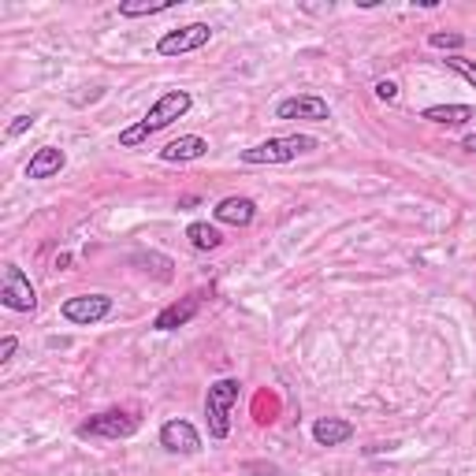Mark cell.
<instances>
[{
  "label": "cell",
  "instance_id": "10",
  "mask_svg": "<svg viewBox=\"0 0 476 476\" xmlns=\"http://www.w3.org/2000/svg\"><path fill=\"white\" fill-rule=\"evenodd\" d=\"M213 216H216V223H231V227H250V223H254V216H257V201H254V198H238V194H231V198L216 201Z\"/></svg>",
  "mask_w": 476,
  "mask_h": 476
},
{
  "label": "cell",
  "instance_id": "19",
  "mask_svg": "<svg viewBox=\"0 0 476 476\" xmlns=\"http://www.w3.org/2000/svg\"><path fill=\"white\" fill-rule=\"evenodd\" d=\"M428 45H432V49H454V52H458V49L465 45V34H458V30H447V34L435 30V34L428 37Z\"/></svg>",
  "mask_w": 476,
  "mask_h": 476
},
{
  "label": "cell",
  "instance_id": "17",
  "mask_svg": "<svg viewBox=\"0 0 476 476\" xmlns=\"http://www.w3.org/2000/svg\"><path fill=\"white\" fill-rule=\"evenodd\" d=\"M176 0H123L120 4V15L123 19H142V15H160V12H171Z\"/></svg>",
  "mask_w": 476,
  "mask_h": 476
},
{
  "label": "cell",
  "instance_id": "22",
  "mask_svg": "<svg viewBox=\"0 0 476 476\" xmlns=\"http://www.w3.org/2000/svg\"><path fill=\"white\" fill-rule=\"evenodd\" d=\"M15 350H19V339H15V335H4V339H0V361H12Z\"/></svg>",
  "mask_w": 476,
  "mask_h": 476
},
{
  "label": "cell",
  "instance_id": "5",
  "mask_svg": "<svg viewBox=\"0 0 476 476\" xmlns=\"http://www.w3.org/2000/svg\"><path fill=\"white\" fill-rule=\"evenodd\" d=\"M213 42V27L208 23H186L179 30H168L160 42H157V52L160 56H183V52H198Z\"/></svg>",
  "mask_w": 476,
  "mask_h": 476
},
{
  "label": "cell",
  "instance_id": "9",
  "mask_svg": "<svg viewBox=\"0 0 476 476\" xmlns=\"http://www.w3.org/2000/svg\"><path fill=\"white\" fill-rule=\"evenodd\" d=\"M160 447L171 450V454H198L201 450V432L190 421H183V417H176V421H164Z\"/></svg>",
  "mask_w": 476,
  "mask_h": 476
},
{
  "label": "cell",
  "instance_id": "24",
  "mask_svg": "<svg viewBox=\"0 0 476 476\" xmlns=\"http://www.w3.org/2000/svg\"><path fill=\"white\" fill-rule=\"evenodd\" d=\"M201 198H194V194H190V198H179V208H194Z\"/></svg>",
  "mask_w": 476,
  "mask_h": 476
},
{
  "label": "cell",
  "instance_id": "2",
  "mask_svg": "<svg viewBox=\"0 0 476 476\" xmlns=\"http://www.w3.org/2000/svg\"><path fill=\"white\" fill-rule=\"evenodd\" d=\"M238 394H242V384L235 376H223V379H216V384L208 387L205 421H208V435H213V440H227V435H231V410L238 402Z\"/></svg>",
  "mask_w": 476,
  "mask_h": 476
},
{
  "label": "cell",
  "instance_id": "4",
  "mask_svg": "<svg viewBox=\"0 0 476 476\" xmlns=\"http://www.w3.org/2000/svg\"><path fill=\"white\" fill-rule=\"evenodd\" d=\"M0 301L12 309V313H34L37 309V294L30 287L27 272L19 264H4V283H0Z\"/></svg>",
  "mask_w": 476,
  "mask_h": 476
},
{
  "label": "cell",
  "instance_id": "14",
  "mask_svg": "<svg viewBox=\"0 0 476 476\" xmlns=\"http://www.w3.org/2000/svg\"><path fill=\"white\" fill-rule=\"evenodd\" d=\"M205 153H208V142H205L201 135H183V138L168 142V145L160 149V160H168V164H186V160H198V157H205Z\"/></svg>",
  "mask_w": 476,
  "mask_h": 476
},
{
  "label": "cell",
  "instance_id": "1",
  "mask_svg": "<svg viewBox=\"0 0 476 476\" xmlns=\"http://www.w3.org/2000/svg\"><path fill=\"white\" fill-rule=\"evenodd\" d=\"M190 105H194V98H190L186 90H168V93H160L157 105L149 108L135 127L120 130V145H123V149H138V145H145L149 138L157 135V130H164V127H171L176 120H183L186 112H190Z\"/></svg>",
  "mask_w": 476,
  "mask_h": 476
},
{
  "label": "cell",
  "instance_id": "13",
  "mask_svg": "<svg viewBox=\"0 0 476 476\" xmlns=\"http://www.w3.org/2000/svg\"><path fill=\"white\" fill-rule=\"evenodd\" d=\"M313 440H316V447H342L354 440V425L342 421V417H320L313 425Z\"/></svg>",
  "mask_w": 476,
  "mask_h": 476
},
{
  "label": "cell",
  "instance_id": "7",
  "mask_svg": "<svg viewBox=\"0 0 476 476\" xmlns=\"http://www.w3.org/2000/svg\"><path fill=\"white\" fill-rule=\"evenodd\" d=\"M276 120H309V123H324L332 120V108L316 93H301V98H283L276 105Z\"/></svg>",
  "mask_w": 476,
  "mask_h": 476
},
{
  "label": "cell",
  "instance_id": "6",
  "mask_svg": "<svg viewBox=\"0 0 476 476\" xmlns=\"http://www.w3.org/2000/svg\"><path fill=\"white\" fill-rule=\"evenodd\" d=\"M135 432H138V421L120 410L98 413V417H90L86 425H79V435H90V440H127V435H135Z\"/></svg>",
  "mask_w": 476,
  "mask_h": 476
},
{
  "label": "cell",
  "instance_id": "15",
  "mask_svg": "<svg viewBox=\"0 0 476 476\" xmlns=\"http://www.w3.org/2000/svg\"><path fill=\"white\" fill-rule=\"evenodd\" d=\"M421 116L428 123H440V127H462L476 116V112H472V105H432V108L421 112Z\"/></svg>",
  "mask_w": 476,
  "mask_h": 476
},
{
  "label": "cell",
  "instance_id": "23",
  "mask_svg": "<svg viewBox=\"0 0 476 476\" xmlns=\"http://www.w3.org/2000/svg\"><path fill=\"white\" fill-rule=\"evenodd\" d=\"M462 149H465V153H476V135H465V142H462Z\"/></svg>",
  "mask_w": 476,
  "mask_h": 476
},
{
  "label": "cell",
  "instance_id": "20",
  "mask_svg": "<svg viewBox=\"0 0 476 476\" xmlns=\"http://www.w3.org/2000/svg\"><path fill=\"white\" fill-rule=\"evenodd\" d=\"M34 127V116H15L8 123V138H19V135H27V130Z\"/></svg>",
  "mask_w": 476,
  "mask_h": 476
},
{
  "label": "cell",
  "instance_id": "18",
  "mask_svg": "<svg viewBox=\"0 0 476 476\" xmlns=\"http://www.w3.org/2000/svg\"><path fill=\"white\" fill-rule=\"evenodd\" d=\"M450 71H458L462 74V79L476 90V60H469V56H462V52H454V56H447V60H443Z\"/></svg>",
  "mask_w": 476,
  "mask_h": 476
},
{
  "label": "cell",
  "instance_id": "16",
  "mask_svg": "<svg viewBox=\"0 0 476 476\" xmlns=\"http://www.w3.org/2000/svg\"><path fill=\"white\" fill-rule=\"evenodd\" d=\"M186 238H190V246H194V250H201V254L220 250V246H223V235L216 231L213 223H201V220L186 227Z\"/></svg>",
  "mask_w": 476,
  "mask_h": 476
},
{
  "label": "cell",
  "instance_id": "12",
  "mask_svg": "<svg viewBox=\"0 0 476 476\" xmlns=\"http://www.w3.org/2000/svg\"><path fill=\"white\" fill-rule=\"evenodd\" d=\"M67 164V153L64 149H56V145H42L37 153L30 157L27 164V179H52V176H60Z\"/></svg>",
  "mask_w": 476,
  "mask_h": 476
},
{
  "label": "cell",
  "instance_id": "11",
  "mask_svg": "<svg viewBox=\"0 0 476 476\" xmlns=\"http://www.w3.org/2000/svg\"><path fill=\"white\" fill-rule=\"evenodd\" d=\"M198 309H201V298H198V294H190V298H183V301H171L168 309L157 313L153 328H157V332H176V328H183V324L194 320Z\"/></svg>",
  "mask_w": 476,
  "mask_h": 476
},
{
  "label": "cell",
  "instance_id": "8",
  "mask_svg": "<svg viewBox=\"0 0 476 476\" xmlns=\"http://www.w3.org/2000/svg\"><path fill=\"white\" fill-rule=\"evenodd\" d=\"M60 313L71 324H98L112 313V298L108 294H79V298H67Z\"/></svg>",
  "mask_w": 476,
  "mask_h": 476
},
{
  "label": "cell",
  "instance_id": "21",
  "mask_svg": "<svg viewBox=\"0 0 476 476\" xmlns=\"http://www.w3.org/2000/svg\"><path fill=\"white\" fill-rule=\"evenodd\" d=\"M376 98H379V101H387V105H391V101L398 98V86H394L391 79H379V82H376Z\"/></svg>",
  "mask_w": 476,
  "mask_h": 476
},
{
  "label": "cell",
  "instance_id": "3",
  "mask_svg": "<svg viewBox=\"0 0 476 476\" xmlns=\"http://www.w3.org/2000/svg\"><path fill=\"white\" fill-rule=\"evenodd\" d=\"M320 142L313 135H287V138H269V142H257L250 149H242V164H291L298 157L313 153Z\"/></svg>",
  "mask_w": 476,
  "mask_h": 476
}]
</instances>
